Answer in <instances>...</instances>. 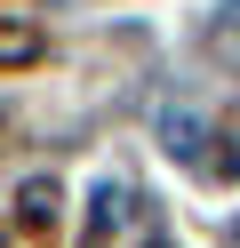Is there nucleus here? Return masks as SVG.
Returning a JSON list of instances; mask_svg holds the SVG:
<instances>
[{
	"label": "nucleus",
	"instance_id": "nucleus-1",
	"mask_svg": "<svg viewBox=\"0 0 240 248\" xmlns=\"http://www.w3.org/2000/svg\"><path fill=\"white\" fill-rule=\"evenodd\" d=\"M160 144H168L176 160H200V152H208V120L176 104V112H160Z\"/></svg>",
	"mask_w": 240,
	"mask_h": 248
},
{
	"label": "nucleus",
	"instance_id": "nucleus-2",
	"mask_svg": "<svg viewBox=\"0 0 240 248\" xmlns=\"http://www.w3.org/2000/svg\"><path fill=\"white\" fill-rule=\"evenodd\" d=\"M16 64H40V24L0 16V72H16Z\"/></svg>",
	"mask_w": 240,
	"mask_h": 248
},
{
	"label": "nucleus",
	"instance_id": "nucleus-3",
	"mask_svg": "<svg viewBox=\"0 0 240 248\" xmlns=\"http://www.w3.org/2000/svg\"><path fill=\"white\" fill-rule=\"evenodd\" d=\"M16 216H24V224H48V216H56V184H40V176H32L24 192H16Z\"/></svg>",
	"mask_w": 240,
	"mask_h": 248
},
{
	"label": "nucleus",
	"instance_id": "nucleus-4",
	"mask_svg": "<svg viewBox=\"0 0 240 248\" xmlns=\"http://www.w3.org/2000/svg\"><path fill=\"white\" fill-rule=\"evenodd\" d=\"M224 32H240V0H224Z\"/></svg>",
	"mask_w": 240,
	"mask_h": 248
},
{
	"label": "nucleus",
	"instance_id": "nucleus-5",
	"mask_svg": "<svg viewBox=\"0 0 240 248\" xmlns=\"http://www.w3.org/2000/svg\"><path fill=\"white\" fill-rule=\"evenodd\" d=\"M224 176H240V136H232V152H224Z\"/></svg>",
	"mask_w": 240,
	"mask_h": 248
},
{
	"label": "nucleus",
	"instance_id": "nucleus-6",
	"mask_svg": "<svg viewBox=\"0 0 240 248\" xmlns=\"http://www.w3.org/2000/svg\"><path fill=\"white\" fill-rule=\"evenodd\" d=\"M152 248H168V240H152Z\"/></svg>",
	"mask_w": 240,
	"mask_h": 248
},
{
	"label": "nucleus",
	"instance_id": "nucleus-7",
	"mask_svg": "<svg viewBox=\"0 0 240 248\" xmlns=\"http://www.w3.org/2000/svg\"><path fill=\"white\" fill-rule=\"evenodd\" d=\"M0 248H8V240H0Z\"/></svg>",
	"mask_w": 240,
	"mask_h": 248
}]
</instances>
